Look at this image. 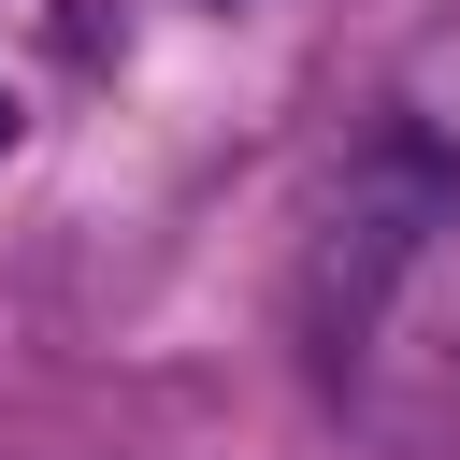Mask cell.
<instances>
[{
	"instance_id": "obj_1",
	"label": "cell",
	"mask_w": 460,
	"mask_h": 460,
	"mask_svg": "<svg viewBox=\"0 0 460 460\" xmlns=\"http://www.w3.org/2000/svg\"><path fill=\"white\" fill-rule=\"evenodd\" d=\"M446 230H460V158H446L431 129H374V144L345 158V187L316 201V244H302V331H316L331 374L374 359L388 302L446 259Z\"/></svg>"
},
{
	"instance_id": "obj_2",
	"label": "cell",
	"mask_w": 460,
	"mask_h": 460,
	"mask_svg": "<svg viewBox=\"0 0 460 460\" xmlns=\"http://www.w3.org/2000/svg\"><path fill=\"white\" fill-rule=\"evenodd\" d=\"M0 158H14V86H0Z\"/></svg>"
}]
</instances>
